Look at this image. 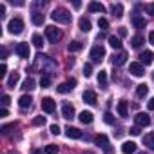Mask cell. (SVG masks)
Instances as JSON below:
<instances>
[{"instance_id":"cell-3","label":"cell","mask_w":154,"mask_h":154,"mask_svg":"<svg viewBox=\"0 0 154 154\" xmlns=\"http://www.w3.org/2000/svg\"><path fill=\"white\" fill-rule=\"evenodd\" d=\"M8 29H9V33L11 35H20L22 31H24V22H22V18H11L9 20V24H8Z\"/></svg>"},{"instance_id":"cell-2","label":"cell","mask_w":154,"mask_h":154,"mask_svg":"<svg viewBox=\"0 0 154 154\" xmlns=\"http://www.w3.org/2000/svg\"><path fill=\"white\" fill-rule=\"evenodd\" d=\"M94 143H96L100 149H103V152H105V154H112V147H111L109 138H107L105 134H98V136L94 138Z\"/></svg>"},{"instance_id":"cell-48","label":"cell","mask_w":154,"mask_h":154,"mask_svg":"<svg viewBox=\"0 0 154 154\" xmlns=\"http://www.w3.org/2000/svg\"><path fill=\"white\" fill-rule=\"evenodd\" d=\"M4 15H6V6L0 4V17H4Z\"/></svg>"},{"instance_id":"cell-54","label":"cell","mask_w":154,"mask_h":154,"mask_svg":"<svg viewBox=\"0 0 154 154\" xmlns=\"http://www.w3.org/2000/svg\"><path fill=\"white\" fill-rule=\"evenodd\" d=\"M33 154H44V152H42V150H35Z\"/></svg>"},{"instance_id":"cell-47","label":"cell","mask_w":154,"mask_h":154,"mask_svg":"<svg viewBox=\"0 0 154 154\" xmlns=\"http://www.w3.org/2000/svg\"><path fill=\"white\" fill-rule=\"evenodd\" d=\"M147 11H149V15H154V4H149L147 6Z\"/></svg>"},{"instance_id":"cell-11","label":"cell","mask_w":154,"mask_h":154,"mask_svg":"<svg viewBox=\"0 0 154 154\" xmlns=\"http://www.w3.org/2000/svg\"><path fill=\"white\" fill-rule=\"evenodd\" d=\"M42 109H44V112H54V109H56V103H54V100L53 98H44L42 100Z\"/></svg>"},{"instance_id":"cell-27","label":"cell","mask_w":154,"mask_h":154,"mask_svg":"<svg viewBox=\"0 0 154 154\" xmlns=\"http://www.w3.org/2000/svg\"><path fill=\"white\" fill-rule=\"evenodd\" d=\"M78 118H80L82 123H91V122H93V112H89V111H82Z\"/></svg>"},{"instance_id":"cell-26","label":"cell","mask_w":154,"mask_h":154,"mask_svg":"<svg viewBox=\"0 0 154 154\" xmlns=\"http://www.w3.org/2000/svg\"><path fill=\"white\" fill-rule=\"evenodd\" d=\"M78 26H80V29H82L84 33H89V31H91V22H89V20L85 18V17H82V18H80Z\"/></svg>"},{"instance_id":"cell-28","label":"cell","mask_w":154,"mask_h":154,"mask_svg":"<svg viewBox=\"0 0 154 154\" xmlns=\"http://www.w3.org/2000/svg\"><path fill=\"white\" fill-rule=\"evenodd\" d=\"M131 44H132V47H141L143 44H145V38L141 36V35H136V36H132V40H131Z\"/></svg>"},{"instance_id":"cell-17","label":"cell","mask_w":154,"mask_h":154,"mask_svg":"<svg viewBox=\"0 0 154 154\" xmlns=\"http://www.w3.org/2000/svg\"><path fill=\"white\" fill-rule=\"evenodd\" d=\"M140 60H141V65H143V63H145V65H150V63H152V60H154L152 51H143V53L140 54Z\"/></svg>"},{"instance_id":"cell-51","label":"cell","mask_w":154,"mask_h":154,"mask_svg":"<svg viewBox=\"0 0 154 154\" xmlns=\"http://www.w3.org/2000/svg\"><path fill=\"white\" fill-rule=\"evenodd\" d=\"M147 105H149V109H150V111H154V98H150Z\"/></svg>"},{"instance_id":"cell-43","label":"cell","mask_w":154,"mask_h":154,"mask_svg":"<svg viewBox=\"0 0 154 154\" xmlns=\"http://www.w3.org/2000/svg\"><path fill=\"white\" fill-rule=\"evenodd\" d=\"M118 35H120V38L127 36V29H125V27H118Z\"/></svg>"},{"instance_id":"cell-35","label":"cell","mask_w":154,"mask_h":154,"mask_svg":"<svg viewBox=\"0 0 154 154\" xmlns=\"http://www.w3.org/2000/svg\"><path fill=\"white\" fill-rule=\"evenodd\" d=\"M44 152L45 154H58V145H47Z\"/></svg>"},{"instance_id":"cell-5","label":"cell","mask_w":154,"mask_h":154,"mask_svg":"<svg viewBox=\"0 0 154 154\" xmlns=\"http://www.w3.org/2000/svg\"><path fill=\"white\" fill-rule=\"evenodd\" d=\"M54 65V60H51L49 56H45V54H36V58H35V67H40L42 69V72H45V65Z\"/></svg>"},{"instance_id":"cell-7","label":"cell","mask_w":154,"mask_h":154,"mask_svg":"<svg viewBox=\"0 0 154 154\" xmlns=\"http://www.w3.org/2000/svg\"><path fill=\"white\" fill-rule=\"evenodd\" d=\"M129 72H131L132 76H138V78H140V76L145 74V69H143V65H141L140 62H132L131 67H129Z\"/></svg>"},{"instance_id":"cell-12","label":"cell","mask_w":154,"mask_h":154,"mask_svg":"<svg viewBox=\"0 0 154 154\" xmlns=\"http://www.w3.org/2000/svg\"><path fill=\"white\" fill-rule=\"evenodd\" d=\"M116 111H118V114H120L122 118H127V116H129V103H127L125 100H120L118 105H116Z\"/></svg>"},{"instance_id":"cell-40","label":"cell","mask_w":154,"mask_h":154,"mask_svg":"<svg viewBox=\"0 0 154 154\" xmlns=\"http://www.w3.org/2000/svg\"><path fill=\"white\" fill-rule=\"evenodd\" d=\"M98 26H100V29H107V27H109V22H107L105 18H100V20H98Z\"/></svg>"},{"instance_id":"cell-9","label":"cell","mask_w":154,"mask_h":154,"mask_svg":"<svg viewBox=\"0 0 154 154\" xmlns=\"http://www.w3.org/2000/svg\"><path fill=\"white\" fill-rule=\"evenodd\" d=\"M74 85H76V80H74V78H71L69 82H65V84H60V85L56 87V91H58L60 94H67V93H69V91H71Z\"/></svg>"},{"instance_id":"cell-31","label":"cell","mask_w":154,"mask_h":154,"mask_svg":"<svg viewBox=\"0 0 154 154\" xmlns=\"http://www.w3.org/2000/svg\"><path fill=\"white\" fill-rule=\"evenodd\" d=\"M147 93H149V87H147L145 84H140V85H138V89H136V94H138L140 98H145V96H147Z\"/></svg>"},{"instance_id":"cell-14","label":"cell","mask_w":154,"mask_h":154,"mask_svg":"<svg viewBox=\"0 0 154 154\" xmlns=\"http://www.w3.org/2000/svg\"><path fill=\"white\" fill-rule=\"evenodd\" d=\"M84 102L89 103V105H96V103H98L96 93H94V91H85V93H84Z\"/></svg>"},{"instance_id":"cell-36","label":"cell","mask_w":154,"mask_h":154,"mask_svg":"<svg viewBox=\"0 0 154 154\" xmlns=\"http://www.w3.org/2000/svg\"><path fill=\"white\" fill-rule=\"evenodd\" d=\"M91 74H93V65L91 63H85L84 65V76H85V78H89Z\"/></svg>"},{"instance_id":"cell-34","label":"cell","mask_w":154,"mask_h":154,"mask_svg":"<svg viewBox=\"0 0 154 154\" xmlns=\"http://www.w3.org/2000/svg\"><path fill=\"white\" fill-rule=\"evenodd\" d=\"M33 45H35V47H38V49H40V47H44V38H42L40 35H35V36H33Z\"/></svg>"},{"instance_id":"cell-44","label":"cell","mask_w":154,"mask_h":154,"mask_svg":"<svg viewBox=\"0 0 154 154\" xmlns=\"http://www.w3.org/2000/svg\"><path fill=\"white\" fill-rule=\"evenodd\" d=\"M51 134H60V127L54 123V125H51Z\"/></svg>"},{"instance_id":"cell-45","label":"cell","mask_w":154,"mask_h":154,"mask_svg":"<svg viewBox=\"0 0 154 154\" xmlns=\"http://www.w3.org/2000/svg\"><path fill=\"white\" fill-rule=\"evenodd\" d=\"M140 132H141V131H140V127H138V125L131 129V134H132V136H140Z\"/></svg>"},{"instance_id":"cell-13","label":"cell","mask_w":154,"mask_h":154,"mask_svg":"<svg viewBox=\"0 0 154 154\" xmlns=\"http://www.w3.org/2000/svg\"><path fill=\"white\" fill-rule=\"evenodd\" d=\"M62 116H63L65 120H72V118H74V107H72L71 103H63V105H62Z\"/></svg>"},{"instance_id":"cell-30","label":"cell","mask_w":154,"mask_h":154,"mask_svg":"<svg viewBox=\"0 0 154 154\" xmlns=\"http://www.w3.org/2000/svg\"><path fill=\"white\" fill-rule=\"evenodd\" d=\"M22 89H26V91H33V89H35V80L27 76V78L24 80V84H22Z\"/></svg>"},{"instance_id":"cell-20","label":"cell","mask_w":154,"mask_h":154,"mask_svg":"<svg viewBox=\"0 0 154 154\" xmlns=\"http://www.w3.org/2000/svg\"><path fill=\"white\" fill-rule=\"evenodd\" d=\"M89 11L91 13H105V6L100 2H91L89 4Z\"/></svg>"},{"instance_id":"cell-37","label":"cell","mask_w":154,"mask_h":154,"mask_svg":"<svg viewBox=\"0 0 154 154\" xmlns=\"http://www.w3.org/2000/svg\"><path fill=\"white\" fill-rule=\"evenodd\" d=\"M103 120H105V123H109V125H112V123H114V116H112L111 112H105Z\"/></svg>"},{"instance_id":"cell-49","label":"cell","mask_w":154,"mask_h":154,"mask_svg":"<svg viewBox=\"0 0 154 154\" xmlns=\"http://www.w3.org/2000/svg\"><path fill=\"white\" fill-rule=\"evenodd\" d=\"M33 8H45V2H35Z\"/></svg>"},{"instance_id":"cell-23","label":"cell","mask_w":154,"mask_h":154,"mask_svg":"<svg viewBox=\"0 0 154 154\" xmlns=\"http://www.w3.org/2000/svg\"><path fill=\"white\" fill-rule=\"evenodd\" d=\"M31 22H33L35 26H42V24H44V15H42L40 11H33V15H31Z\"/></svg>"},{"instance_id":"cell-1","label":"cell","mask_w":154,"mask_h":154,"mask_svg":"<svg viewBox=\"0 0 154 154\" xmlns=\"http://www.w3.org/2000/svg\"><path fill=\"white\" fill-rule=\"evenodd\" d=\"M51 18H53L54 22H58V24H69V22H71V13H69V9H65V8H56V9L53 11Z\"/></svg>"},{"instance_id":"cell-46","label":"cell","mask_w":154,"mask_h":154,"mask_svg":"<svg viewBox=\"0 0 154 154\" xmlns=\"http://www.w3.org/2000/svg\"><path fill=\"white\" fill-rule=\"evenodd\" d=\"M9 102H11V98H9L8 94H2V103H4V105H9Z\"/></svg>"},{"instance_id":"cell-33","label":"cell","mask_w":154,"mask_h":154,"mask_svg":"<svg viewBox=\"0 0 154 154\" xmlns=\"http://www.w3.org/2000/svg\"><path fill=\"white\" fill-rule=\"evenodd\" d=\"M82 47H84V45H82V42H76V40H74V42H71V44L67 45V49H69L71 53H76V51H80Z\"/></svg>"},{"instance_id":"cell-32","label":"cell","mask_w":154,"mask_h":154,"mask_svg":"<svg viewBox=\"0 0 154 154\" xmlns=\"http://www.w3.org/2000/svg\"><path fill=\"white\" fill-rule=\"evenodd\" d=\"M98 84L102 87H107V71H100L98 72Z\"/></svg>"},{"instance_id":"cell-6","label":"cell","mask_w":154,"mask_h":154,"mask_svg":"<svg viewBox=\"0 0 154 154\" xmlns=\"http://www.w3.org/2000/svg\"><path fill=\"white\" fill-rule=\"evenodd\" d=\"M91 60L93 62H102L103 58H105V49L102 47V45H94L93 49H91Z\"/></svg>"},{"instance_id":"cell-41","label":"cell","mask_w":154,"mask_h":154,"mask_svg":"<svg viewBox=\"0 0 154 154\" xmlns=\"http://www.w3.org/2000/svg\"><path fill=\"white\" fill-rule=\"evenodd\" d=\"M11 129H15V123H9V125H4L2 127V134H8Z\"/></svg>"},{"instance_id":"cell-55","label":"cell","mask_w":154,"mask_h":154,"mask_svg":"<svg viewBox=\"0 0 154 154\" xmlns=\"http://www.w3.org/2000/svg\"><path fill=\"white\" fill-rule=\"evenodd\" d=\"M138 154H145V152H138Z\"/></svg>"},{"instance_id":"cell-22","label":"cell","mask_w":154,"mask_h":154,"mask_svg":"<svg viewBox=\"0 0 154 154\" xmlns=\"http://www.w3.org/2000/svg\"><path fill=\"white\" fill-rule=\"evenodd\" d=\"M111 13H112L116 18H122V17H123V6H122V4H112V6H111Z\"/></svg>"},{"instance_id":"cell-52","label":"cell","mask_w":154,"mask_h":154,"mask_svg":"<svg viewBox=\"0 0 154 154\" xmlns=\"http://www.w3.org/2000/svg\"><path fill=\"white\" fill-rule=\"evenodd\" d=\"M72 8H74V9H80V8H82V4L78 2V0H76V2H72Z\"/></svg>"},{"instance_id":"cell-53","label":"cell","mask_w":154,"mask_h":154,"mask_svg":"<svg viewBox=\"0 0 154 154\" xmlns=\"http://www.w3.org/2000/svg\"><path fill=\"white\" fill-rule=\"evenodd\" d=\"M8 116V109H2V111H0V118H6Z\"/></svg>"},{"instance_id":"cell-39","label":"cell","mask_w":154,"mask_h":154,"mask_svg":"<svg viewBox=\"0 0 154 154\" xmlns=\"http://www.w3.org/2000/svg\"><path fill=\"white\" fill-rule=\"evenodd\" d=\"M49 84H51V78H49V76H42L40 85H42V87H49Z\"/></svg>"},{"instance_id":"cell-38","label":"cell","mask_w":154,"mask_h":154,"mask_svg":"<svg viewBox=\"0 0 154 154\" xmlns=\"http://www.w3.org/2000/svg\"><path fill=\"white\" fill-rule=\"evenodd\" d=\"M45 123V116H36L33 120V125H44Z\"/></svg>"},{"instance_id":"cell-10","label":"cell","mask_w":154,"mask_h":154,"mask_svg":"<svg viewBox=\"0 0 154 154\" xmlns=\"http://www.w3.org/2000/svg\"><path fill=\"white\" fill-rule=\"evenodd\" d=\"M15 53L20 58H29V45L27 44H17L15 45Z\"/></svg>"},{"instance_id":"cell-19","label":"cell","mask_w":154,"mask_h":154,"mask_svg":"<svg viewBox=\"0 0 154 154\" xmlns=\"http://www.w3.org/2000/svg\"><path fill=\"white\" fill-rule=\"evenodd\" d=\"M18 80H20V74L18 72H11L9 78H8V87L9 89H15V85L18 84Z\"/></svg>"},{"instance_id":"cell-24","label":"cell","mask_w":154,"mask_h":154,"mask_svg":"<svg viewBox=\"0 0 154 154\" xmlns=\"http://www.w3.org/2000/svg\"><path fill=\"white\" fill-rule=\"evenodd\" d=\"M143 143L147 145V149L154 150V132H149V134H145V136H143Z\"/></svg>"},{"instance_id":"cell-18","label":"cell","mask_w":154,"mask_h":154,"mask_svg":"<svg viewBox=\"0 0 154 154\" xmlns=\"http://www.w3.org/2000/svg\"><path fill=\"white\" fill-rule=\"evenodd\" d=\"M127 62V53L125 51H120L118 54H114V58H112V63L114 65H123Z\"/></svg>"},{"instance_id":"cell-15","label":"cell","mask_w":154,"mask_h":154,"mask_svg":"<svg viewBox=\"0 0 154 154\" xmlns=\"http://www.w3.org/2000/svg\"><path fill=\"white\" fill-rule=\"evenodd\" d=\"M138 150V145L134 143V141H125L123 145H122V152L123 154H134Z\"/></svg>"},{"instance_id":"cell-4","label":"cell","mask_w":154,"mask_h":154,"mask_svg":"<svg viewBox=\"0 0 154 154\" xmlns=\"http://www.w3.org/2000/svg\"><path fill=\"white\" fill-rule=\"evenodd\" d=\"M45 36H47V40H49L51 44H58V40L62 38V33H60V29H56L54 26H47V27H45Z\"/></svg>"},{"instance_id":"cell-8","label":"cell","mask_w":154,"mask_h":154,"mask_svg":"<svg viewBox=\"0 0 154 154\" xmlns=\"http://www.w3.org/2000/svg\"><path fill=\"white\" fill-rule=\"evenodd\" d=\"M134 122H136L138 127H149V125H150V118H149L145 112H138V114L134 116Z\"/></svg>"},{"instance_id":"cell-16","label":"cell","mask_w":154,"mask_h":154,"mask_svg":"<svg viewBox=\"0 0 154 154\" xmlns=\"http://www.w3.org/2000/svg\"><path fill=\"white\" fill-rule=\"evenodd\" d=\"M65 134H67V138H72V140L82 138V131L76 129V127H67V129H65Z\"/></svg>"},{"instance_id":"cell-42","label":"cell","mask_w":154,"mask_h":154,"mask_svg":"<svg viewBox=\"0 0 154 154\" xmlns=\"http://www.w3.org/2000/svg\"><path fill=\"white\" fill-rule=\"evenodd\" d=\"M8 74V65L2 63V67H0V78H4V76Z\"/></svg>"},{"instance_id":"cell-21","label":"cell","mask_w":154,"mask_h":154,"mask_svg":"<svg viewBox=\"0 0 154 154\" xmlns=\"http://www.w3.org/2000/svg\"><path fill=\"white\" fill-rule=\"evenodd\" d=\"M31 103H33V98H31V96H27V94H24V96H20V98H18V105H20L22 109L31 107Z\"/></svg>"},{"instance_id":"cell-25","label":"cell","mask_w":154,"mask_h":154,"mask_svg":"<svg viewBox=\"0 0 154 154\" xmlns=\"http://www.w3.org/2000/svg\"><path fill=\"white\" fill-rule=\"evenodd\" d=\"M132 24H134L136 29H143L145 27V18H141L140 15H134L132 17Z\"/></svg>"},{"instance_id":"cell-29","label":"cell","mask_w":154,"mask_h":154,"mask_svg":"<svg viewBox=\"0 0 154 154\" xmlns=\"http://www.w3.org/2000/svg\"><path fill=\"white\" fill-rule=\"evenodd\" d=\"M109 45L112 49H122V40L118 36H109Z\"/></svg>"},{"instance_id":"cell-50","label":"cell","mask_w":154,"mask_h":154,"mask_svg":"<svg viewBox=\"0 0 154 154\" xmlns=\"http://www.w3.org/2000/svg\"><path fill=\"white\" fill-rule=\"evenodd\" d=\"M149 42L154 45V31H150V33H149Z\"/></svg>"}]
</instances>
